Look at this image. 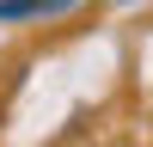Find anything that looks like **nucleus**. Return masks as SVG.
I'll list each match as a JSON object with an SVG mask.
<instances>
[{
  "label": "nucleus",
  "instance_id": "f257e3e1",
  "mask_svg": "<svg viewBox=\"0 0 153 147\" xmlns=\"http://www.w3.org/2000/svg\"><path fill=\"white\" fill-rule=\"evenodd\" d=\"M74 0H0V24H12V19H55Z\"/></svg>",
  "mask_w": 153,
  "mask_h": 147
}]
</instances>
